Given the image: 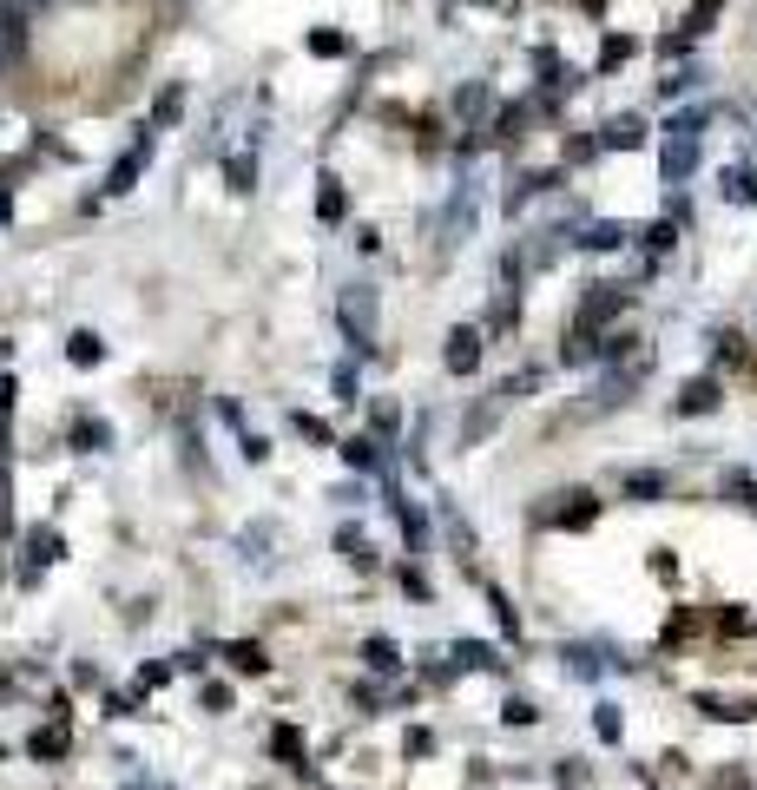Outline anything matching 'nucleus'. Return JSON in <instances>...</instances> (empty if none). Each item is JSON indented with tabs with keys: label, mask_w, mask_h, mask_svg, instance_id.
<instances>
[{
	"label": "nucleus",
	"mask_w": 757,
	"mask_h": 790,
	"mask_svg": "<svg viewBox=\"0 0 757 790\" xmlns=\"http://www.w3.org/2000/svg\"><path fill=\"white\" fill-rule=\"evenodd\" d=\"M705 126H711V112H705V106L679 112V119L665 126V145H659V172H665V185H685V178L698 172V152H705Z\"/></svg>",
	"instance_id": "nucleus-1"
},
{
	"label": "nucleus",
	"mask_w": 757,
	"mask_h": 790,
	"mask_svg": "<svg viewBox=\"0 0 757 790\" xmlns=\"http://www.w3.org/2000/svg\"><path fill=\"white\" fill-rule=\"evenodd\" d=\"M336 316H343V330H349V343H356V349L376 343V290H369V284H349L343 303H336Z\"/></svg>",
	"instance_id": "nucleus-2"
},
{
	"label": "nucleus",
	"mask_w": 757,
	"mask_h": 790,
	"mask_svg": "<svg viewBox=\"0 0 757 790\" xmlns=\"http://www.w3.org/2000/svg\"><path fill=\"white\" fill-rule=\"evenodd\" d=\"M474 224H481V191L461 185L455 198H448V218H442V244H468Z\"/></svg>",
	"instance_id": "nucleus-3"
},
{
	"label": "nucleus",
	"mask_w": 757,
	"mask_h": 790,
	"mask_svg": "<svg viewBox=\"0 0 757 790\" xmlns=\"http://www.w3.org/2000/svg\"><path fill=\"white\" fill-rule=\"evenodd\" d=\"M619 310H626V290H619V284H593V297L580 303V323H573V336H593L606 316H619Z\"/></svg>",
	"instance_id": "nucleus-4"
},
{
	"label": "nucleus",
	"mask_w": 757,
	"mask_h": 790,
	"mask_svg": "<svg viewBox=\"0 0 757 790\" xmlns=\"http://www.w3.org/2000/svg\"><path fill=\"white\" fill-rule=\"evenodd\" d=\"M152 139H158V132H145V139H139V145H132V152H126V158H119V165L106 172V198H126V191L139 185V172L152 165Z\"/></svg>",
	"instance_id": "nucleus-5"
},
{
	"label": "nucleus",
	"mask_w": 757,
	"mask_h": 790,
	"mask_svg": "<svg viewBox=\"0 0 757 790\" xmlns=\"http://www.w3.org/2000/svg\"><path fill=\"white\" fill-rule=\"evenodd\" d=\"M448 376H474L481 369V330L474 323H461V330H448V349H442Z\"/></svg>",
	"instance_id": "nucleus-6"
},
{
	"label": "nucleus",
	"mask_w": 757,
	"mask_h": 790,
	"mask_svg": "<svg viewBox=\"0 0 757 790\" xmlns=\"http://www.w3.org/2000/svg\"><path fill=\"white\" fill-rule=\"evenodd\" d=\"M237 547H244V567L251 573H277V527L270 521H257V527H244V534H237Z\"/></svg>",
	"instance_id": "nucleus-7"
},
{
	"label": "nucleus",
	"mask_w": 757,
	"mask_h": 790,
	"mask_svg": "<svg viewBox=\"0 0 757 790\" xmlns=\"http://www.w3.org/2000/svg\"><path fill=\"white\" fill-rule=\"evenodd\" d=\"M600 145H606V152H632V145H646V119H639V112H613V119L600 126Z\"/></svg>",
	"instance_id": "nucleus-8"
},
{
	"label": "nucleus",
	"mask_w": 757,
	"mask_h": 790,
	"mask_svg": "<svg viewBox=\"0 0 757 790\" xmlns=\"http://www.w3.org/2000/svg\"><path fill=\"white\" fill-rule=\"evenodd\" d=\"M53 560H60V534H53V527H33L27 534V573H20V580H40Z\"/></svg>",
	"instance_id": "nucleus-9"
},
{
	"label": "nucleus",
	"mask_w": 757,
	"mask_h": 790,
	"mask_svg": "<svg viewBox=\"0 0 757 790\" xmlns=\"http://www.w3.org/2000/svg\"><path fill=\"white\" fill-rule=\"evenodd\" d=\"M27 47V7L20 0H0V60H14Z\"/></svg>",
	"instance_id": "nucleus-10"
},
{
	"label": "nucleus",
	"mask_w": 757,
	"mask_h": 790,
	"mask_svg": "<svg viewBox=\"0 0 757 790\" xmlns=\"http://www.w3.org/2000/svg\"><path fill=\"white\" fill-rule=\"evenodd\" d=\"M718 402H725V395H718V382H711V376H692L679 389V415H711Z\"/></svg>",
	"instance_id": "nucleus-11"
},
{
	"label": "nucleus",
	"mask_w": 757,
	"mask_h": 790,
	"mask_svg": "<svg viewBox=\"0 0 757 790\" xmlns=\"http://www.w3.org/2000/svg\"><path fill=\"white\" fill-rule=\"evenodd\" d=\"M363 665H369V672H382V679H389V672H402V652H395V639L369 632V639H363Z\"/></svg>",
	"instance_id": "nucleus-12"
},
{
	"label": "nucleus",
	"mask_w": 757,
	"mask_h": 790,
	"mask_svg": "<svg viewBox=\"0 0 757 790\" xmlns=\"http://www.w3.org/2000/svg\"><path fill=\"white\" fill-rule=\"evenodd\" d=\"M178 112H185V86H165V93H158V106H152V119H145V132H172Z\"/></svg>",
	"instance_id": "nucleus-13"
},
{
	"label": "nucleus",
	"mask_w": 757,
	"mask_h": 790,
	"mask_svg": "<svg viewBox=\"0 0 757 790\" xmlns=\"http://www.w3.org/2000/svg\"><path fill=\"white\" fill-rule=\"evenodd\" d=\"M665 488H672V481H665L659 468H632L626 474V501H665Z\"/></svg>",
	"instance_id": "nucleus-14"
},
{
	"label": "nucleus",
	"mask_w": 757,
	"mask_h": 790,
	"mask_svg": "<svg viewBox=\"0 0 757 790\" xmlns=\"http://www.w3.org/2000/svg\"><path fill=\"white\" fill-rule=\"evenodd\" d=\"M455 665H461V672H501V652L481 646V639H461V646H455Z\"/></svg>",
	"instance_id": "nucleus-15"
},
{
	"label": "nucleus",
	"mask_w": 757,
	"mask_h": 790,
	"mask_svg": "<svg viewBox=\"0 0 757 790\" xmlns=\"http://www.w3.org/2000/svg\"><path fill=\"white\" fill-rule=\"evenodd\" d=\"M718 191H725V205H757V178H751V165H731Z\"/></svg>",
	"instance_id": "nucleus-16"
},
{
	"label": "nucleus",
	"mask_w": 757,
	"mask_h": 790,
	"mask_svg": "<svg viewBox=\"0 0 757 790\" xmlns=\"http://www.w3.org/2000/svg\"><path fill=\"white\" fill-rule=\"evenodd\" d=\"M626 224H586L580 231V251H619V244H626Z\"/></svg>",
	"instance_id": "nucleus-17"
},
{
	"label": "nucleus",
	"mask_w": 757,
	"mask_h": 790,
	"mask_svg": "<svg viewBox=\"0 0 757 790\" xmlns=\"http://www.w3.org/2000/svg\"><path fill=\"white\" fill-rule=\"evenodd\" d=\"M66 363H79V369H93V363H106V343H99L93 330H73V343H66Z\"/></svg>",
	"instance_id": "nucleus-18"
},
{
	"label": "nucleus",
	"mask_w": 757,
	"mask_h": 790,
	"mask_svg": "<svg viewBox=\"0 0 757 790\" xmlns=\"http://www.w3.org/2000/svg\"><path fill=\"white\" fill-rule=\"evenodd\" d=\"M270 751H277L290 771H303V731L297 725H277V731H270Z\"/></svg>",
	"instance_id": "nucleus-19"
},
{
	"label": "nucleus",
	"mask_w": 757,
	"mask_h": 790,
	"mask_svg": "<svg viewBox=\"0 0 757 790\" xmlns=\"http://www.w3.org/2000/svg\"><path fill=\"white\" fill-rule=\"evenodd\" d=\"M336 547H343L349 567H376V547H369V534H356V527H343V534H336Z\"/></svg>",
	"instance_id": "nucleus-20"
},
{
	"label": "nucleus",
	"mask_w": 757,
	"mask_h": 790,
	"mask_svg": "<svg viewBox=\"0 0 757 790\" xmlns=\"http://www.w3.org/2000/svg\"><path fill=\"white\" fill-rule=\"evenodd\" d=\"M224 659H231L237 665V672H264V646H257V639H237V646H224Z\"/></svg>",
	"instance_id": "nucleus-21"
},
{
	"label": "nucleus",
	"mask_w": 757,
	"mask_h": 790,
	"mask_svg": "<svg viewBox=\"0 0 757 790\" xmlns=\"http://www.w3.org/2000/svg\"><path fill=\"white\" fill-rule=\"evenodd\" d=\"M632 53H639V40H626V33H606V47H600V73H613V66H626Z\"/></svg>",
	"instance_id": "nucleus-22"
},
{
	"label": "nucleus",
	"mask_w": 757,
	"mask_h": 790,
	"mask_svg": "<svg viewBox=\"0 0 757 790\" xmlns=\"http://www.w3.org/2000/svg\"><path fill=\"white\" fill-rule=\"evenodd\" d=\"M343 461H349V468H356V474H369V468H376V442H369V435H349V442H343Z\"/></svg>",
	"instance_id": "nucleus-23"
},
{
	"label": "nucleus",
	"mask_w": 757,
	"mask_h": 790,
	"mask_svg": "<svg viewBox=\"0 0 757 790\" xmlns=\"http://www.w3.org/2000/svg\"><path fill=\"white\" fill-rule=\"evenodd\" d=\"M567 665H573V672H580V679H600L606 665H619V659H600V652H593V646H567Z\"/></svg>",
	"instance_id": "nucleus-24"
},
{
	"label": "nucleus",
	"mask_w": 757,
	"mask_h": 790,
	"mask_svg": "<svg viewBox=\"0 0 757 790\" xmlns=\"http://www.w3.org/2000/svg\"><path fill=\"white\" fill-rule=\"evenodd\" d=\"M573 507H560V527H593V514H600V501L593 494H567Z\"/></svg>",
	"instance_id": "nucleus-25"
},
{
	"label": "nucleus",
	"mask_w": 757,
	"mask_h": 790,
	"mask_svg": "<svg viewBox=\"0 0 757 790\" xmlns=\"http://www.w3.org/2000/svg\"><path fill=\"white\" fill-rule=\"evenodd\" d=\"M66 725H47V731H33V758H66Z\"/></svg>",
	"instance_id": "nucleus-26"
},
{
	"label": "nucleus",
	"mask_w": 757,
	"mask_h": 790,
	"mask_svg": "<svg viewBox=\"0 0 757 790\" xmlns=\"http://www.w3.org/2000/svg\"><path fill=\"white\" fill-rule=\"evenodd\" d=\"M718 7H725V0H692V14H685V40H698V33H711V20H718Z\"/></svg>",
	"instance_id": "nucleus-27"
},
{
	"label": "nucleus",
	"mask_w": 757,
	"mask_h": 790,
	"mask_svg": "<svg viewBox=\"0 0 757 790\" xmlns=\"http://www.w3.org/2000/svg\"><path fill=\"white\" fill-rule=\"evenodd\" d=\"M224 178H231V191H237V198H244V191L257 185V158H244V152H237L231 165H224Z\"/></svg>",
	"instance_id": "nucleus-28"
},
{
	"label": "nucleus",
	"mask_w": 757,
	"mask_h": 790,
	"mask_svg": "<svg viewBox=\"0 0 757 790\" xmlns=\"http://www.w3.org/2000/svg\"><path fill=\"white\" fill-rule=\"evenodd\" d=\"M310 53H316V60H336V53H349V40H343V33H330V27H316L310 33Z\"/></svg>",
	"instance_id": "nucleus-29"
},
{
	"label": "nucleus",
	"mask_w": 757,
	"mask_h": 790,
	"mask_svg": "<svg viewBox=\"0 0 757 790\" xmlns=\"http://www.w3.org/2000/svg\"><path fill=\"white\" fill-rule=\"evenodd\" d=\"M593 731H600L606 744H619V731H626V718H619V705H600V711H593Z\"/></svg>",
	"instance_id": "nucleus-30"
},
{
	"label": "nucleus",
	"mask_w": 757,
	"mask_h": 790,
	"mask_svg": "<svg viewBox=\"0 0 757 790\" xmlns=\"http://www.w3.org/2000/svg\"><path fill=\"white\" fill-rule=\"evenodd\" d=\"M481 106H488V86H481V79H474V86H461V93H455V112H461V119H474V112H481Z\"/></svg>",
	"instance_id": "nucleus-31"
},
{
	"label": "nucleus",
	"mask_w": 757,
	"mask_h": 790,
	"mask_svg": "<svg viewBox=\"0 0 757 790\" xmlns=\"http://www.w3.org/2000/svg\"><path fill=\"white\" fill-rule=\"evenodd\" d=\"M316 211H323V218H343V185H336V178H323V198H316Z\"/></svg>",
	"instance_id": "nucleus-32"
},
{
	"label": "nucleus",
	"mask_w": 757,
	"mask_h": 790,
	"mask_svg": "<svg viewBox=\"0 0 757 790\" xmlns=\"http://www.w3.org/2000/svg\"><path fill=\"white\" fill-rule=\"evenodd\" d=\"M698 79H705V73H698V66H685V73H672V79H659V93H665V99H679V93H692Z\"/></svg>",
	"instance_id": "nucleus-33"
},
{
	"label": "nucleus",
	"mask_w": 757,
	"mask_h": 790,
	"mask_svg": "<svg viewBox=\"0 0 757 790\" xmlns=\"http://www.w3.org/2000/svg\"><path fill=\"white\" fill-rule=\"evenodd\" d=\"M501 718H507V725H534L540 711H534V698H507V705H501Z\"/></svg>",
	"instance_id": "nucleus-34"
},
{
	"label": "nucleus",
	"mask_w": 757,
	"mask_h": 790,
	"mask_svg": "<svg viewBox=\"0 0 757 790\" xmlns=\"http://www.w3.org/2000/svg\"><path fill=\"white\" fill-rule=\"evenodd\" d=\"M172 672H178V665H139V692H158Z\"/></svg>",
	"instance_id": "nucleus-35"
},
{
	"label": "nucleus",
	"mask_w": 757,
	"mask_h": 790,
	"mask_svg": "<svg viewBox=\"0 0 757 790\" xmlns=\"http://www.w3.org/2000/svg\"><path fill=\"white\" fill-rule=\"evenodd\" d=\"M106 442H112L106 422H79V448H106Z\"/></svg>",
	"instance_id": "nucleus-36"
},
{
	"label": "nucleus",
	"mask_w": 757,
	"mask_h": 790,
	"mask_svg": "<svg viewBox=\"0 0 757 790\" xmlns=\"http://www.w3.org/2000/svg\"><path fill=\"white\" fill-rule=\"evenodd\" d=\"M290 422H297V435H310V442H330V428H323V422H316V415H290Z\"/></svg>",
	"instance_id": "nucleus-37"
},
{
	"label": "nucleus",
	"mask_w": 757,
	"mask_h": 790,
	"mask_svg": "<svg viewBox=\"0 0 757 790\" xmlns=\"http://www.w3.org/2000/svg\"><path fill=\"white\" fill-rule=\"evenodd\" d=\"M488 600H494V619H501L507 632H521V613H514V606H507V593H488Z\"/></svg>",
	"instance_id": "nucleus-38"
},
{
	"label": "nucleus",
	"mask_w": 757,
	"mask_h": 790,
	"mask_svg": "<svg viewBox=\"0 0 757 790\" xmlns=\"http://www.w3.org/2000/svg\"><path fill=\"white\" fill-rule=\"evenodd\" d=\"M672 237H679V231H672V218H659V224H652V231H646V244H652V251H665Z\"/></svg>",
	"instance_id": "nucleus-39"
},
{
	"label": "nucleus",
	"mask_w": 757,
	"mask_h": 790,
	"mask_svg": "<svg viewBox=\"0 0 757 790\" xmlns=\"http://www.w3.org/2000/svg\"><path fill=\"white\" fill-rule=\"evenodd\" d=\"M336 395H343V402H356V369H349V363L336 369Z\"/></svg>",
	"instance_id": "nucleus-40"
},
{
	"label": "nucleus",
	"mask_w": 757,
	"mask_h": 790,
	"mask_svg": "<svg viewBox=\"0 0 757 790\" xmlns=\"http://www.w3.org/2000/svg\"><path fill=\"white\" fill-rule=\"evenodd\" d=\"M553 784H560V790H580V764L567 758V764H560V771H553Z\"/></svg>",
	"instance_id": "nucleus-41"
},
{
	"label": "nucleus",
	"mask_w": 757,
	"mask_h": 790,
	"mask_svg": "<svg viewBox=\"0 0 757 790\" xmlns=\"http://www.w3.org/2000/svg\"><path fill=\"white\" fill-rule=\"evenodd\" d=\"M126 790H165V784H158V777H139V771H132V758H126Z\"/></svg>",
	"instance_id": "nucleus-42"
},
{
	"label": "nucleus",
	"mask_w": 757,
	"mask_h": 790,
	"mask_svg": "<svg viewBox=\"0 0 757 790\" xmlns=\"http://www.w3.org/2000/svg\"><path fill=\"white\" fill-rule=\"evenodd\" d=\"M14 415V376H0V422Z\"/></svg>",
	"instance_id": "nucleus-43"
},
{
	"label": "nucleus",
	"mask_w": 757,
	"mask_h": 790,
	"mask_svg": "<svg viewBox=\"0 0 757 790\" xmlns=\"http://www.w3.org/2000/svg\"><path fill=\"white\" fill-rule=\"evenodd\" d=\"M7 218H14V198H7V191H0V224H7Z\"/></svg>",
	"instance_id": "nucleus-44"
},
{
	"label": "nucleus",
	"mask_w": 757,
	"mask_h": 790,
	"mask_svg": "<svg viewBox=\"0 0 757 790\" xmlns=\"http://www.w3.org/2000/svg\"><path fill=\"white\" fill-rule=\"evenodd\" d=\"M580 7H586V14H600V7H606V0H580Z\"/></svg>",
	"instance_id": "nucleus-45"
},
{
	"label": "nucleus",
	"mask_w": 757,
	"mask_h": 790,
	"mask_svg": "<svg viewBox=\"0 0 757 790\" xmlns=\"http://www.w3.org/2000/svg\"><path fill=\"white\" fill-rule=\"evenodd\" d=\"M20 7H47V0H20Z\"/></svg>",
	"instance_id": "nucleus-46"
}]
</instances>
